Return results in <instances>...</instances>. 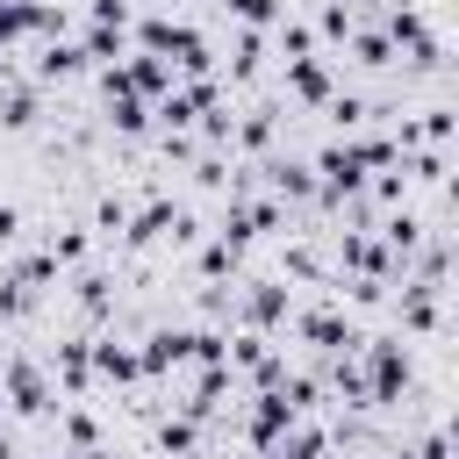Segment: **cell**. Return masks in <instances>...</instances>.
Segmentation results:
<instances>
[{
  "label": "cell",
  "mask_w": 459,
  "mask_h": 459,
  "mask_svg": "<svg viewBox=\"0 0 459 459\" xmlns=\"http://www.w3.org/2000/svg\"><path fill=\"white\" fill-rule=\"evenodd\" d=\"M36 359H43L50 387H57V402H93V394H100V387H93V351H86V330H65V337H50Z\"/></svg>",
  "instance_id": "obj_1"
},
{
  "label": "cell",
  "mask_w": 459,
  "mask_h": 459,
  "mask_svg": "<svg viewBox=\"0 0 459 459\" xmlns=\"http://www.w3.org/2000/svg\"><path fill=\"white\" fill-rule=\"evenodd\" d=\"M43 445L50 452H93V445H108V423H100V402H65L57 416H50V430H43Z\"/></svg>",
  "instance_id": "obj_2"
},
{
  "label": "cell",
  "mask_w": 459,
  "mask_h": 459,
  "mask_svg": "<svg viewBox=\"0 0 459 459\" xmlns=\"http://www.w3.org/2000/svg\"><path fill=\"white\" fill-rule=\"evenodd\" d=\"M244 265H251V258H244L237 244H222L215 230H208V237H201V244L186 251V273H194V287H230V280H237Z\"/></svg>",
  "instance_id": "obj_3"
},
{
  "label": "cell",
  "mask_w": 459,
  "mask_h": 459,
  "mask_svg": "<svg viewBox=\"0 0 459 459\" xmlns=\"http://www.w3.org/2000/svg\"><path fill=\"white\" fill-rule=\"evenodd\" d=\"M265 50H273L280 65H301V57H316L323 43H316V29H308V22H301V14L287 7V14H280V22L265 29Z\"/></svg>",
  "instance_id": "obj_4"
},
{
  "label": "cell",
  "mask_w": 459,
  "mask_h": 459,
  "mask_svg": "<svg viewBox=\"0 0 459 459\" xmlns=\"http://www.w3.org/2000/svg\"><path fill=\"white\" fill-rule=\"evenodd\" d=\"M29 445H36V437H22L14 423H0V459H29Z\"/></svg>",
  "instance_id": "obj_5"
},
{
  "label": "cell",
  "mask_w": 459,
  "mask_h": 459,
  "mask_svg": "<svg viewBox=\"0 0 459 459\" xmlns=\"http://www.w3.org/2000/svg\"><path fill=\"white\" fill-rule=\"evenodd\" d=\"M14 351H22V337H14V330H0V366H7Z\"/></svg>",
  "instance_id": "obj_6"
},
{
  "label": "cell",
  "mask_w": 459,
  "mask_h": 459,
  "mask_svg": "<svg viewBox=\"0 0 459 459\" xmlns=\"http://www.w3.org/2000/svg\"><path fill=\"white\" fill-rule=\"evenodd\" d=\"M29 459H65V452H50V445H29Z\"/></svg>",
  "instance_id": "obj_7"
}]
</instances>
